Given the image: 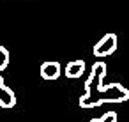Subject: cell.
I'll return each mask as SVG.
<instances>
[{
    "label": "cell",
    "instance_id": "obj_1",
    "mask_svg": "<svg viewBox=\"0 0 129 122\" xmlns=\"http://www.w3.org/2000/svg\"><path fill=\"white\" fill-rule=\"evenodd\" d=\"M127 99H129V90L122 83H110V85H101L92 96H81L80 106L95 108L104 103H124Z\"/></svg>",
    "mask_w": 129,
    "mask_h": 122
},
{
    "label": "cell",
    "instance_id": "obj_2",
    "mask_svg": "<svg viewBox=\"0 0 129 122\" xmlns=\"http://www.w3.org/2000/svg\"><path fill=\"white\" fill-rule=\"evenodd\" d=\"M104 74H106V64L103 60L95 62L92 66V71L85 81V94L83 96H92L101 85H103V80H104Z\"/></svg>",
    "mask_w": 129,
    "mask_h": 122
},
{
    "label": "cell",
    "instance_id": "obj_3",
    "mask_svg": "<svg viewBox=\"0 0 129 122\" xmlns=\"http://www.w3.org/2000/svg\"><path fill=\"white\" fill-rule=\"evenodd\" d=\"M117 50V36L115 34H104L95 44H94V57L95 58H104L115 53Z\"/></svg>",
    "mask_w": 129,
    "mask_h": 122
},
{
    "label": "cell",
    "instance_id": "obj_4",
    "mask_svg": "<svg viewBox=\"0 0 129 122\" xmlns=\"http://www.w3.org/2000/svg\"><path fill=\"white\" fill-rule=\"evenodd\" d=\"M39 74L43 80H57L62 74V67L58 62H43L39 67Z\"/></svg>",
    "mask_w": 129,
    "mask_h": 122
},
{
    "label": "cell",
    "instance_id": "obj_5",
    "mask_svg": "<svg viewBox=\"0 0 129 122\" xmlns=\"http://www.w3.org/2000/svg\"><path fill=\"white\" fill-rule=\"evenodd\" d=\"M16 104V96L14 92L4 85H0V108H13Z\"/></svg>",
    "mask_w": 129,
    "mask_h": 122
},
{
    "label": "cell",
    "instance_id": "obj_6",
    "mask_svg": "<svg viewBox=\"0 0 129 122\" xmlns=\"http://www.w3.org/2000/svg\"><path fill=\"white\" fill-rule=\"evenodd\" d=\"M83 73H85V62L83 60H71L64 69V74L67 78H80Z\"/></svg>",
    "mask_w": 129,
    "mask_h": 122
},
{
    "label": "cell",
    "instance_id": "obj_7",
    "mask_svg": "<svg viewBox=\"0 0 129 122\" xmlns=\"http://www.w3.org/2000/svg\"><path fill=\"white\" fill-rule=\"evenodd\" d=\"M9 60H11L9 50H7L6 46H0V73L7 69V66H9Z\"/></svg>",
    "mask_w": 129,
    "mask_h": 122
},
{
    "label": "cell",
    "instance_id": "obj_8",
    "mask_svg": "<svg viewBox=\"0 0 129 122\" xmlns=\"http://www.w3.org/2000/svg\"><path fill=\"white\" fill-rule=\"evenodd\" d=\"M88 122H117V113H115V111H106L103 117L92 118V120H88Z\"/></svg>",
    "mask_w": 129,
    "mask_h": 122
},
{
    "label": "cell",
    "instance_id": "obj_9",
    "mask_svg": "<svg viewBox=\"0 0 129 122\" xmlns=\"http://www.w3.org/2000/svg\"><path fill=\"white\" fill-rule=\"evenodd\" d=\"M0 85H4V78H2V74H0Z\"/></svg>",
    "mask_w": 129,
    "mask_h": 122
}]
</instances>
